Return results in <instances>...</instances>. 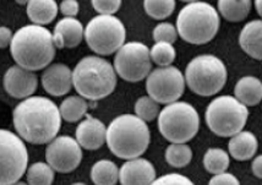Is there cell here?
<instances>
[{
	"instance_id": "60d3db41",
	"label": "cell",
	"mask_w": 262,
	"mask_h": 185,
	"mask_svg": "<svg viewBox=\"0 0 262 185\" xmlns=\"http://www.w3.org/2000/svg\"><path fill=\"white\" fill-rule=\"evenodd\" d=\"M11 185H29L27 183H24V181H16V183L11 184Z\"/></svg>"
},
{
	"instance_id": "836d02e7",
	"label": "cell",
	"mask_w": 262,
	"mask_h": 185,
	"mask_svg": "<svg viewBox=\"0 0 262 185\" xmlns=\"http://www.w3.org/2000/svg\"><path fill=\"white\" fill-rule=\"evenodd\" d=\"M151 185H195L188 177H184L182 174L170 173L162 175L152 181Z\"/></svg>"
},
{
	"instance_id": "3957f363",
	"label": "cell",
	"mask_w": 262,
	"mask_h": 185,
	"mask_svg": "<svg viewBox=\"0 0 262 185\" xmlns=\"http://www.w3.org/2000/svg\"><path fill=\"white\" fill-rule=\"evenodd\" d=\"M149 141L148 125L134 114H123L113 119L105 131L109 150L121 159L140 157L148 149Z\"/></svg>"
},
{
	"instance_id": "d6986e66",
	"label": "cell",
	"mask_w": 262,
	"mask_h": 185,
	"mask_svg": "<svg viewBox=\"0 0 262 185\" xmlns=\"http://www.w3.org/2000/svg\"><path fill=\"white\" fill-rule=\"evenodd\" d=\"M262 23L261 20H252L243 27L239 36V45L246 54L261 60L262 58Z\"/></svg>"
},
{
	"instance_id": "b9f144b4",
	"label": "cell",
	"mask_w": 262,
	"mask_h": 185,
	"mask_svg": "<svg viewBox=\"0 0 262 185\" xmlns=\"http://www.w3.org/2000/svg\"><path fill=\"white\" fill-rule=\"evenodd\" d=\"M182 2H185V3H192V2H198V0H182Z\"/></svg>"
},
{
	"instance_id": "e0dca14e",
	"label": "cell",
	"mask_w": 262,
	"mask_h": 185,
	"mask_svg": "<svg viewBox=\"0 0 262 185\" xmlns=\"http://www.w3.org/2000/svg\"><path fill=\"white\" fill-rule=\"evenodd\" d=\"M105 125L97 118L86 114V119L76 128V140L85 150L95 151L101 149L105 142Z\"/></svg>"
},
{
	"instance_id": "8fae6325",
	"label": "cell",
	"mask_w": 262,
	"mask_h": 185,
	"mask_svg": "<svg viewBox=\"0 0 262 185\" xmlns=\"http://www.w3.org/2000/svg\"><path fill=\"white\" fill-rule=\"evenodd\" d=\"M114 70L127 83H139L151 73L149 49L141 42L124 43L114 56Z\"/></svg>"
},
{
	"instance_id": "83f0119b",
	"label": "cell",
	"mask_w": 262,
	"mask_h": 185,
	"mask_svg": "<svg viewBox=\"0 0 262 185\" xmlns=\"http://www.w3.org/2000/svg\"><path fill=\"white\" fill-rule=\"evenodd\" d=\"M54 177V169L46 162H36L27 169L29 185H52Z\"/></svg>"
},
{
	"instance_id": "f1b7e54d",
	"label": "cell",
	"mask_w": 262,
	"mask_h": 185,
	"mask_svg": "<svg viewBox=\"0 0 262 185\" xmlns=\"http://www.w3.org/2000/svg\"><path fill=\"white\" fill-rule=\"evenodd\" d=\"M149 58L158 67H170L177 58V51L171 43L156 42L149 51Z\"/></svg>"
},
{
	"instance_id": "484cf974",
	"label": "cell",
	"mask_w": 262,
	"mask_h": 185,
	"mask_svg": "<svg viewBox=\"0 0 262 185\" xmlns=\"http://www.w3.org/2000/svg\"><path fill=\"white\" fill-rule=\"evenodd\" d=\"M229 155L222 149H208L204 156V167L208 173L216 175L226 172L229 167Z\"/></svg>"
},
{
	"instance_id": "d590c367",
	"label": "cell",
	"mask_w": 262,
	"mask_h": 185,
	"mask_svg": "<svg viewBox=\"0 0 262 185\" xmlns=\"http://www.w3.org/2000/svg\"><path fill=\"white\" fill-rule=\"evenodd\" d=\"M208 185H240V181L235 175L223 172V173L214 175Z\"/></svg>"
},
{
	"instance_id": "7c38bea8",
	"label": "cell",
	"mask_w": 262,
	"mask_h": 185,
	"mask_svg": "<svg viewBox=\"0 0 262 185\" xmlns=\"http://www.w3.org/2000/svg\"><path fill=\"white\" fill-rule=\"evenodd\" d=\"M146 90L148 96L160 105L177 102L185 91V79L176 67L155 69L147 75Z\"/></svg>"
},
{
	"instance_id": "d4e9b609",
	"label": "cell",
	"mask_w": 262,
	"mask_h": 185,
	"mask_svg": "<svg viewBox=\"0 0 262 185\" xmlns=\"http://www.w3.org/2000/svg\"><path fill=\"white\" fill-rule=\"evenodd\" d=\"M89 106L81 96H70L67 97L60 107H59V113H60L61 119H64L68 123H76L82 119L87 114Z\"/></svg>"
},
{
	"instance_id": "30bf717a",
	"label": "cell",
	"mask_w": 262,
	"mask_h": 185,
	"mask_svg": "<svg viewBox=\"0 0 262 185\" xmlns=\"http://www.w3.org/2000/svg\"><path fill=\"white\" fill-rule=\"evenodd\" d=\"M29 165V152L18 135L0 129V185H11L23 178Z\"/></svg>"
},
{
	"instance_id": "52a82bcc",
	"label": "cell",
	"mask_w": 262,
	"mask_h": 185,
	"mask_svg": "<svg viewBox=\"0 0 262 185\" xmlns=\"http://www.w3.org/2000/svg\"><path fill=\"white\" fill-rule=\"evenodd\" d=\"M200 128L199 113L188 102L165 105L158 114V129L171 143H185L192 140Z\"/></svg>"
},
{
	"instance_id": "cb8c5ba5",
	"label": "cell",
	"mask_w": 262,
	"mask_h": 185,
	"mask_svg": "<svg viewBox=\"0 0 262 185\" xmlns=\"http://www.w3.org/2000/svg\"><path fill=\"white\" fill-rule=\"evenodd\" d=\"M91 179L95 185H115L119 181V169L111 159H99L92 166Z\"/></svg>"
},
{
	"instance_id": "ba28073f",
	"label": "cell",
	"mask_w": 262,
	"mask_h": 185,
	"mask_svg": "<svg viewBox=\"0 0 262 185\" xmlns=\"http://www.w3.org/2000/svg\"><path fill=\"white\" fill-rule=\"evenodd\" d=\"M248 107L233 96H220L206 109V123L214 135L232 137L244 129L248 121Z\"/></svg>"
},
{
	"instance_id": "f35d334b",
	"label": "cell",
	"mask_w": 262,
	"mask_h": 185,
	"mask_svg": "<svg viewBox=\"0 0 262 185\" xmlns=\"http://www.w3.org/2000/svg\"><path fill=\"white\" fill-rule=\"evenodd\" d=\"M255 9H256L257 14L261 16V14H262V10H261V0H255Z\"/></svg>"
},
{
	"instance_id": "ab89813d",
	"label": "cell",
	"mask_w": 262,
	"mask_h": 185,
	"mask_svg": "<svg viewBox=\"0 0 262 185\" xmlns=\"http://www.w3.org/2000/svg\"><path fill=\"white\" fill-rule=\"evenodd\" d=\"M15 2H16L18 5H27L30 0H15Z\"/></svg>"
},
{
	"instance_id": "ac0fdd59",
	"label": "cell",
	"mask_w": 262,
	"mask_h": 185,
	"mask_svg": "<svg viewBox=\"0 0 262 185\" xmlns=\"http://www.w3.org/2000/svg\"><path fill=\"white\" fill-rule=\"evenodd\" d=\"M82 24L75 17H64L55 25L53 32V42L55 48H75L83 39Z\"/></svg>"
},
{
	"instance_id": "6da1fadb",
	"label": "cell",
	"mask_w": 262,
	"mask_h": 185,
	"mask_svg": "<svg viewBox=\"0 0 262 185\" xmlns=\"http://www.w3.org/2000/svg\"><path fill=\"white\" fill-rule=\"evenodd\" d=\"M12 121L18 136L33 145L49 143L61 127L59 107L47 97L31 96L15 107Z\"/></svg>"
},
{
	"instance_id": "2e32d148",
	"label": "cell",
	"mask_w": 262,
	"mask_h": 185,
	"mask_svg": "<svg viewBox=\"0 0 262 185\" xmlns=\"http://www.w3.org/2000/svg\"><path fill=\"white\" fill-rule=\"evenodd\" d=\"M155 179V166L146 158L127 159L119 169L121 185H151Z\"/></svg>"
},
{
	"instance_id": "603a6c76",
	"label": "cell",
	"mask_w": 262,
	"mask_h": 185,
	"mask_svg": "<svg viewBox=\"0 0 262 185\" xmlns=\"http://www.w3.org/2000/svg\"><path fill=\"white\" fill-rule=\"evenodd\" d=\"M220 14L230 23H240L251 10V0H218Z\"/></svg>"
},
{
	"instance_id": "1f68e13d",
	"label": "cell",
	"mask_w": 262,
	"mask_h": 185,
	"mask_svg": "<svg viewBox=\"0 0 262 185\" xmlns=\"http://www.w3.org/2000/svg\"><path fill=\"white\" fill-rule=\"evenodd\" d=\"M178 38L177 28L169 23H161L155 27L154 39L155 42L174 43Z\"/></svg>"
},
{
	"instance_id": "7a4b0ae2",
	"label": "cell",
	"mask_w": 262,
	"mask_h": 185,
	"mask_svg": "<svg viewBox=\"0 0 262 185\" xmlns=\"http://www.w3.org/2000/svg\"><path fill=\"white\" fill-rule=\"evenodd\" d=\"M53 34L39 25H27L12 34L11 56L18 67L30 71L42 70L51 65L55 56Z\"/></svg>"
},
{
	"instance_id": "7402d4cb",
	"label": "cell",
	"mask_w": 262,
	"mask_h": 185,
	"mask_svg": "<svg viewBox=\"0 0 262 185\" xmlns=\"http://www.w3.org/2000/svg\"><path fill=\"white\" fill-rule=\"evenodd\" d=\"M58 4L55 0H30L27 4V16L33 25H48L58 15Z\"/></svg>"
},
{
	"instance_id": "f546056e",
	"label": "cell",
	"mask_w": 262,
	"mask_h": 185,
	"mask_svg": "<svg viewBox=\"0 0 262 185\" xmlns=\"http://www.w3.org/2000/svg\"><path fill=\"white\" fill-rule=\"evenodd\" d=\"M176 0H143L146 14L155 20H164L176 10Z\"/></svg>"
},
{
	"instance_id": "7bdbcfd3",
	"label": "cell",
	"mask_w": 262,
	"mask_h": 185,
	"mask_svg": "<svg viewBox=\"0 0 262 185\" xmlns=\"http://www.w3.org/2000/svg\"><path fill=\"white\" fill-rule=\"evenodd\" d=\"M73 185H86V184H83V183H75Z\"/></svg>"
},
{
	"instance_id": "8d00e7d4",
	"label": "cell",
	"mask_w": 262,
	"mask_h": 185,
	"mask_svg": "<svg viewBox=\"0 0 262 185\" xmlns=\"http://www.w3.org/2000/svg\"><path fill=\"white\" fill-rule=\"evenodd\" d=\"M12 39V32L9 27L0 26V49L10 46Z\"/></svg>"
},
{
	"instance_id": "4316f807",
	"label": "cell",
	"mask_w": 262,
	"mask_h": 185,
	"mask_svg": "<svg viewBox=\"0 0 262 185\" xmlns=\"http://www.w3.org/2000/svg\"><path fill=\"white\" fill-rule=\"evenodd\" d=\"M192 159V150L186 143H171L165 150V161L174 168H184Z\"/></svg>"
},
{
	"instance_id": "d6a6232c",
	"label": "cell",
	"mask_w": 262,
	"mask_h": 185,
	"mask_svg": "<svg viewBox=\"0 0 262 185\" xmlns=\"http://www.w3.org/2000/svg\"><path fill=\"white\" fill-rule=\"evenodd\" d=\"M92 6L99 15H113L120 9L121 0H91Z\"/></svg>"
},
{
	"instance_id": "e575fe53",
	"label": "cell",
	"mask_w": 262,
	"mask_h": 185,
	"mask_svg": "<svg viewBox=\"0 0 262 185\" xmlns=\"http://www.w3.org/2000/svg\"><path fill=\"white\" fill-rule=\"evenodd\" d=\"M59 9L65 17H75L80 11V4L77 0H63Z\"/></svg>"
},
{
	"instance_id": "ffe728a7",
	"label": "cell",
	"mask_w": 262,
	"mask_h": 185,
	"mask_svg": "<svg viewBox=\"0 0 262 185\" xmlns=\"http://www.w3.org/2000/svg\"><path fill=\"white\" fill-rule=\"evenodd\" d=\"M258 149L257 137L250 131L242 130L230 137L228 150L230 156L236 161H248L256 155Z\"/></svg>"
},
{
	"instance_id": "44dd1931",
	"label": "cell",
	"mask_w": 262,
	"mask_h": 185,
	"mask_svg": "<svg viewBox=\"0 0 262 185\" xmlns=\"http://www.w3.org/2000/svg\"><path fill=\"white\" fill-rule=\"evenodd\" d=\"M235 98L245 107H255L262 99V84L255 76L242 77L234 89Z\"/></svg>"
},
{
	"instance_id": "8992f818",
	"label": "cell",
	"mask_w": 262,
	"mask_h": 185,
	"mask_svg": "<svg viewBox=\"0 0 262 185\" xmlns=\"http://www.w3.org/2000/svg\"><path fill=\"white\" fill-rule=\"evenodd\" d=\"M184 79L185 85L196 95L210 97L226 86L228 71L220 58L204 54L196 56L189 63Z\"/></svg>"
},
{
	"instance_id": "9c48e42d",
	"label": "cell",
	"mask_w": 262,
	"mask_h": 185,
	"mask_svg": "<svg viewBox=\"0 0 262 185\" xmlns=\"http://www.w3.org/2000/svg\"><path fill=\"white\" fill-rule=\"evenodd\" d=\"M83 37L96 54L111 55L125 43L126 30L113 15H98L86 25Z\"/></svg>"
},
{
	"instance_id": "74e56055",
	"label": "cell",
	"mask_w": 262,
	"mask_h": 185,
	"mask_svg": "<svg viewBox=\"0 0 262 185\" xmlns=\"http://www.w3.org/2000/svg\"><path fill=\"white\" fill-rule=\"evenodd\" d=\"M251 171L252 173L258 179L262 178V156H257L256 158L254 159L251 163Z\"/></svg>"
},
{
	"instance_id": "4fadbf2b",
	"label": "cell",
	"mask_w": 262,
	"mask_h": 185,
	"mask_svg": "<svg viewBox=\"0 0 262 185\" xmlns=\"http://www.w3.org/2000/svg\"><path fill=\"white\" fill-rule=\"evenodd\" d=\"M46 159L54 172L71 173L82 161V149L71 136H58L48 143Z\"/></svg>"
},
{
	"instance_id": "4dcf8cb0",
	"label": "cell",
	"mask_w": 262,
	"mask_h": 185,
	"mask_svg": "<svg viewBox=\"0 0 262 185\" xmlns=\"http://www.w3.org/2000/svg\"><path fill=\"white\" fill-rule=\"evenodd\" d=\"M135 114L143 121H152L160 114V105L149 96H142L135 103Z\"/></svg>"
},
{
	"instance_id": "5b68a950",
	"label": "cell",
	"mask_w": 262,
	"mask_h": 185,
	"mask_svg": "<svg viewBox=\"0 0 262 185\" xmlns=\"http://www.w3.org/2000/svg\"><path fill=\"white\" fill-rule=\"evenodd\" d=\"M220 25V15L213 6L205 2H192L180 10L176 28L178 36L185 42L201 46L216 37Z\"/></svg>"
},
{
	"instance_id": "5bb4252c",
	"label": "cell",
	"mask_w": 262,
	"mask_h": 185,
	"mask_svg": "<svg viewBox=\"0 0 262 185\" xmlns=\"http://www.w3.org/2000/svg\"><path fill=\"white\" fill-rule=\"evenodd\" d=\"M3 85L9 96L17 99H25L37 91L38 77L33 71L14 65L6 70Z\"/></svg>"
},
{
	"instance_id": "9a60e30c",
	"label": "cell",
	"mask_w": 262,
	"mask_h": 185,
	"mask_svg": "<svg viewBox=\"0 0 262 185\" xmlns=\"http://www.w3.org/2000/svg\"><path fill=\"white\" fill-rule=\"evenodd\" d=\"M42 86L51 96L67 95L73 87V71L61 63L48 65L42 74Z\"/></svg>"
},
{
	"instance_id": "277c9868",
	"label": "cell",
	"mask_w": 262,
	"mask_h": 185,
	"mask_svg": "<svg viewBox=\"0 0 262 185\" xmlns=\"http://www.w3.org/2000/svg\"><path fill=\"white\" fill-rule=\"evenodd\" d=\"M117 84L113 65L101 56H85L73 70V86L82 98L90 101H99L112 95Z\"/></svg>"
}]
</instances>
